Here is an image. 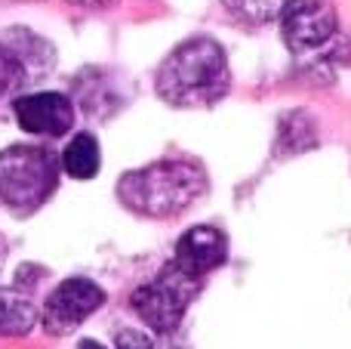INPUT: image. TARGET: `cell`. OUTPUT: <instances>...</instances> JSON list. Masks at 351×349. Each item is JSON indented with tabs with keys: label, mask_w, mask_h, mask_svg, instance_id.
<instances>
[{
	"label": "cell",
	"mask_w": 351,
	"mask_h": 349,
	"mask_svg": "<svg viewBox=\"0 0 351 349\" xmlns=\"http://www.w3.org/2000/svg\"><path fill=\"white\" fill-rule=\"evenodd\" d=\"M158 96L173 109H206L231 90V68L222 43L213 37H188L160 62Z\"/></svg>",
	"instance_id": "6da1fadb"
},
{
	"label": "cell",
	"mask_w": 351,
	"mask_h": 349,
	"mask_svg": "<svg viewBox=\"0 0 351 349\" xmlns=\"http://www.w3.org/2000/svg\"><path fill=\"white\" fill-rule=\"evenodd\" d=\"M206 192V170L194 161L167 158L123 173L117 198L127 210L148 220L179 216Z\"/></svg>",
	"instance_id": "7a4b0ae2"
},
{
	"label": "cell",
	"mask_w": 351,
	"mask_h": 349,
	"mask_svg": "<svg viewBox=\"0 0 351 349\" xmlns=\"http://www.w3.org/2000/svg\"><path fill=\"white\" fill-rule=\"evenodd\" d=\"M62 158L43 146H10L0 152V204L28 216L49 201L59 185Z\"/></svg>",
	"instance_id": "3957f363"
},
{
	"label": "cell",
	"mask_w": 351,
	"mask_h": 349,
	"mask_svg": "<svg viewBox=\"0 0 351 349\" xmlns=\"http://www.w3.org/2000/svg\"><path fill=\"white\" fill-rule=\"evenodd\" d=\"M200 284H204V278L182 269L173 260L154 278H148L145 284H139L130 294V306L154 334H173L182 325L194 297L200 294Z\"/></svg>",
	"instance_id": "277c9868"
},
{
	"label": "cell",
	"mask_w": 351,
	"mask_h": 349,
	"mask_svg": "<svg viewBox=\"0 0 351 349\" xmlns=\"http://www.w3.org/2000/svg\"><path fill=\"white\" fill-rule=\"evenodd\" d=\"M105 306V291L90 278H65L49 291L47 303L40 313V325L53 337H65V334L77 331L93 313Z\"/></svg>",
	"instance_id": "5b68a950"
},
{
	"label": "cell",
	"mask_w": 351,
	"mask_h": 349,
	"mask_svg": "<svg viewBox=\"0 0 351 349\" xmlns=\"http://www.w3.org/2000/svg\"><path fill=\"white\" fill-rule=\"evenodd\" d=\"M278 22L280 37L296 56L324 49L339 28V19L330 0H287Z\"/></svg>",
	"instance_id": "8992f818"
},
{
	"label": "cell",
	"mask_w": 351,
	"mask_h": 349,
	"mask_svg": "<svg viewBox=\"0 0 351 349\" xmlns=\"http://www.w3.org/2000/svg\"><path fill=\"white\" fill-rule=\"evenodd\" d=\"M12 115H16L19 127L31 136H47V139H59V136L71 133L74 127V99L65 93L43 90V93H25L12 102Z\"/></svg>",
	"instance_id": "52a82bcc"
},
{
	"label": "cell",
	"mask_w": 351,
	"mask_h": 349,
	"mask_svg": "<svg viewBox=\"0 0 351 349\" xmlns=\"http://www.w3.org/2000/svg\"><path fill=\"white\" fill-rule=\"evenodd\" d=\"M176 263L194 275H210L228 260V238L216 226H191L176 241Z\"/></svg>",
	"instance_id": "ba28073f"
},
{
	"label": "cell",
	"mask_w": 351,
	"mask_h": 349,
	"mask_svg": "<svg viewBox=\"0 0 351 349\" xmlns=\"http://www.w3.org/2000/svg\"><path fill=\"white\" fill-rule=\"evenodd\" d=\"M0 37L19 53L22 65L28 68L31 84H37V80L47 78V74L56 68V47L47 41V37L34 34L31 28H19L16 25V28H6Z\"/></svg>",
	"instance_id": "9c48e42d"
},
{
	"label": "cell",
	"mask_w": 351,
	"mask_h": 349,
	"mask_svg": "<svg viewBox=\"0 0 351 349\" xmlns=\"http://www.w3.org/2000/svg\"><path fill=\"white\" fill-rule=\"evenodd\" d=\"M40 313L28 294L16 288H0V337H25L37 325Z\"/></svg>",
	"instance_id": "30bf717a"
},
{
	"label": "cell",
	"mask_w": 351,
	"mask_h": 349,
	"mask_svg": "<svg viewBox=\"0 0 351 349\" xmlns=\"http://www.w3.org/2000/svg\"><path fill=\"white\" fill-rule=\"evenodd\" d=\"M59 158H62V170L71 179H77V183H86V179H93L102 170V148H99V139L93 133H77Z\"/></svg>",
	"instance_id": "8fae6325"
},
{
	"label": "cell",
	"mask_w": 351,
	"mask_h": 349,
	"mask_svg": "<svg viewBox=\"0 0 351 349\" xmlns=\"http://www.w3.org/2000/svg\"><path fill=\"white\" fill-rule=\"evenodd\" d=\"M317 146V127L311 121V115L305 111H290L284 115L278 130V148L284 155H299L305 148H315Z\"/></svg>",
	"instance_id": "7c38bea8"
},
{
	"label": "cell",
	"mask_w": 351,
	"mask_h": 349,
	"mask_svg": "<svg viewBox=\"0 0 351 349\" xmlns=\"http://www.w3.org/2000/svg\"><path fill=\"white\" fill-rule=\"evenodd\" d=\"M28 84H31L28 68L22 65L16 49L0 37V99L12 96L16 90H22V87H28Z\"/></svg>",
	"instance_id": "4fadbf2b"
},
{
	"label": "cell",
	"mask_w": 351,
	"mask_h": 349,
	"mask_svg": "<svg viewBox=\"0 0 351 349\" xmlns=\"http://www.w3.org/2000/svg\"><path fill=\"white\" fill-rule=\"evenodd\" d=\"M225 10L247 25H265L280 16L287 0H222Z\"/></svg>",
	"instance_id": "5bb4252c"
},
{
	"label": "cell",
	"mask_w": 351,
	"mask_h": 349,
	"mask_svg": "<svg viewBox=\"0 0 351 349\" xmlns=\"http://www.w3.org/2000/svg\"><path fill=\"white\" fill-rule=\"evenodd\" d=\"M114 349H154L152 337L145 331H136V328H121L114 334Z\"/></svg>",
	"instance_id": "9a60e30c"
},
{
	"label": "cell",
	"mask_w": 351,
	"mask_h": 349,
	"mask_svg": "<svg viewBox=\"0 0 351 349\" xmlns=\"http://www.w3.org/2000/svg\"><path fill=\"white\" fill-rule=\"evenodd\" d=\"M65 3H71V6H84V10H102V6L114 3V0H65Z\"/></svg>",
	"instance_id": "2e32d148"
},
{
	"label": "cell",
	"mask_w": 351,
	"mask_h": 349,
	"mask_svg": "<svg viewBox=\"0 0 351 349\" xmlns=\"http://www.w3.org/2000/svg\"><path fill=\"white\" fill-rule=\"evenodd\" d=\"M77 349H105V346L99 344V340H80Z\"/></svg>",
	"instance_id": "e0dca14e"
},
{
	"label": "cell",
	"mask_w": 351,
	"mask_h": 349,
	"mask_svg": "<svg viewBox=\"0 0 351 349\" xmlns=\"http://www.w3.org/2000/svg\"><path fill=\"white\" fill-rule=\"evenodd\" d=\"M3 263H6V238L0 235V269H3Z\"/></svg>",
	"instance_id": "ac0fdd59"
}]
</instances>
